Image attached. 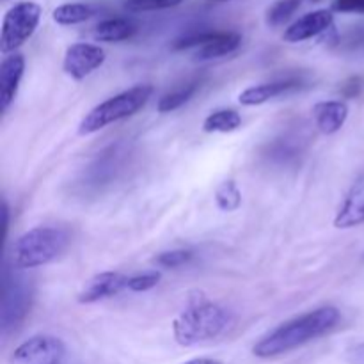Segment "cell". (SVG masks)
<instances>
[{"mask_svg": "<svg viewBox=\"0 0 364 364\" xmlns=\"http://www.w3.org/2000/svg\"><path fill=\"white\" fill-rule=\"evenodd\" d=\"M153 91H155L153 85L139 84L119 92V95L112 96V98L105 100L100 105H96L91 112H87V116L80 121L78 134L91 135L95 132L102 130V128L109 127V124L134 116L148 103Z\"/></svg>", "mask_w": 364, "mask_h": 364, "instance_id": "obj_4", "label": "cell"}, {"mask_svg": "<svg viewBox=\"0 0 364 364\" xmlns=\"http://www.w3.org/2000/svg\"><path fill=\"white\" fill-rule=\"evenodd\" d=\"M231 326L233 315L226 308L199 295L174 318L173 334L181 347H194L217 340L226 334Z\"/></svg>", "mask_w": 364, "mask_h": 364, "instance_id": "obj_2", "label": "cell"}, {"mask_svg": "<svg viewBox=\"0 0 364 364\" xmlns=\"http://www.w3.org/2000/svg\"><path fill=\"white\" fill-rule=\"evenodd\" d=\"M199 85H201V82L192 80V82H188V84L181 85V87H178V89H174V91L164 95L162 98L159 100V103H156V109H159V112L167 114V112H173V110L180 109L181 105H185V103H187L188 100H191L192 96L198 92Z\"/></svg>", "mask_w": 364, "mask_h": 364, "instance_id": "obj_19", "label": "cell"}, {"mask_svg": "<svg viewBox=\"0 0 364 364\" xmlns=\"http://www.w3.org/2000/svg\"><path fill=\"white\" fill-rule=\"evenodd\" d=\"M361 224H364V176L352 185L334 217V226L338 230H350Z\"/></svg>", "mask_w": 364, "mask_h": 364, "instance_id": "obj_13", "label": "cell"}, {"mask_svg": "<svg viewBox=\"0 0 364 364\" xmlns=\"http://www.w3.org/2000/svg\"><path fill=\"white\" fill-rule=\"evenodd\" d=\"M105 63V52L92 43H75L66 50L63 68L75 80H84L85 77L98 70Z\"/></svg>", "mask_w": 364, "mask_h": 364, "instance_id": "obj_9", "label": "cell"}, {"mask_svg": "<svg viewBox=\"0 0 364 364\" xmlns=\"http://www.w3.org/2000/svg\"><path fill=\"white\" fill-rule=\"evenodd\" d=\"M361 89H363L361 78L352 77L350 80H347L343 85H341V95H343L345 98H355V96L361 92Z\"/></svg>", "mask_w": 364, "mask_h": 364, "instance_id": "obj_26", "label": "cell"}, {"mask_svg": "<svg viewBox=\"0 0 364 364\" xmlns=\"http://www.w3.org/2000/svg\"><path fill=\"white\" fill-rule=\"evenodd\" d=\"M301 84L302 82L299 78H283V80L267 82V84H259L242 91L240 96H238V102L245 107L262 105V103H267L269 100L295 91V89L301 87Z\"/></svg>", "mask_w": 364, "mask_h": 364, "instance_id": "obj_14", "label": "cell"}, {"mask_svg": "<svg viewBox=\"0 0 364 364\" xmlns=\"http://www.w3.org/2000/svg\"><path fill=\"white\" fill-rule=\"evenodd\" d=\"M240 127L242 116L233 109L215 110L203 121V132H206V134H230Z\"/></svg>", "mask_w": 364, "mask_h": 364, "instance_id": "obj_17", "label": "cell"}, {"mask_svg": "<svg viewBox=\"0 0 364 364\" xmlns=\"http://www.w3.org/2000/svg\"><path fill=\"white\" fill-rule=\"evenodd\" d=\"M160 281L159 272H148L141 274V276H134L128 279V290L130 291H148L155 288Z\"/></svg>", "mask_w": 364, "mask_h": 364, "instance_id": "obj_24", "label": "cell"}, {"mask_svg": "<svg viewBox=\"0 0 364 364\" xmlns=\"http://www.w3.org/2000/svg\"><path fill=\"white\" fill-rule=\"evenodd\" d=\"M25 73V59L21 53H11L0 64V110L7 112L16 98L21 77Z\"/></svg>", "mask_w": 364, "mask_h": 364, "instance_id": "obj_12", "label": "cell"}, {"mask_svg": "<svg viewBox=\"0 0 364 364\" xmlns=\"http://www.w3.org/2000/svg\"><path fill=\"white\" fill-rule=\"evenodd\" d=\"M181 364H223V363L217 361V359H210V358H196V359H191V361H185Z\"/></svg>", "mask_w": 364, "mask_h": 364, "instance_id": "obj_28", "label": "cell"}, {"mask_svg": "<svg viewBox=\"0 0 364 364\" xmlns=\"http://www.w3.org/2000/svg\"><path fill=\"white\" fill-rule=\"evenodd\" d=\"M333 11H336V13L364 14V0H334Z\"/></svg>", "mask_w": 364, "mask_h": 364, "instance_id": "obj_25", "label": "cell"}, {"mask_svg": "<svg viewBox=\"0 0 364 364\" xmlns=\"http://www.w3.org/2000/svg\"><path fill=\"white\" fill-rule=\"evenodd\" d=\"M31 304V287L25 279L4 281V299H2V331L4 334L16 327L27 315Z\"/></svg>", "mask_w": 364, "mask_h": 364, "instance_id": "obj_8", "label": "cell"}, {"mask_svg": "<svg viewBox=\"0 0 364 364\" xmlns=\"http://www.w3.org/2000/svg\"><path fill=\"white\" fill-rule=\"evenodd\" d=\"M92 14H95V9H92L89 4L70 2L57 6L55 9H53L52 18L53 21L59 25H78L87 21Z\"/></svg>", "mask_w": 364, "mask_h": 364, "instance_id": "obj_18", "label": "cell"}, {"mask_svg": "<svg viewBox=\"0 0 364 364\" xmlns=\"http://www.w3.org/2000/svg\"><path fill=\"white\" fill-rule=\"evenodd\" d=\"M41 20V6L32 0L16 2L6 14L2 21L0 50L2 53H14L25 41L32 38Z\"/></svg>", "mask_w": 364, "mask_h": 364, "instance_id": "obj_5", "label": "cell"}, {"mask_svg": "<svg viewBox=\"0 0 364 364\" xmlns=\"http://www.w3.org/2000/svg\"><path fill=\"white\" fill-rule=\"evenodd\" d=\"M240 45L242 36L238 32H201V34H192L178 39L174 43V50L198 48L194 59L205 63V60L230 55Z\"/></svg>", "mask_w": 364, "mask_h": 364, "instance_id": "obj_6", "label": "cell"}, {"mask_svg": "<svg viewBox=\"0 0 364 364\" xmlns=\"http://www.w3.org/2000/svg\"><path fill=\"white\" fill-rule=\"evenodd\" d=\"M194 258L192 251H185V249H176V251H166L155 256L153 263L160 269H178L181 265H187L191 259Z\"/></svg>", "mask_w": 364, "mask_h": 364, "instance_id": "obj_23", "label": "cell"}, {"mask_svg": "<svg viewBox=\"0 0 364 364\" xmlns=\"http://www.w3.org/2000/svg\"><path fill=\"white\" fill-rule=\"evenodd\" d=\"M334 14L331 9H316L304 14L299 20H295L290 27L284 31L283 39L287 43H301L306 39H311L315 36L322 34L333 25Z\"/></svg>", "mask_w": 364, "mask_h": 364, "instance_id": "obj_10", "label": "cell"}, {"mask_svg": "<svg viewBox=\"0 0 364 364\" xmlns=\"http://www.w3.org/2000/svg\"><path fill=\"white\" fill-rule=\"evenodd\" d=\"M130 277L123 276L119 272H102L87 281L84 290L78 294V302L80 304H95V302L103 301V299L114 297L121 294L127 288Z\"/></svg>", "mask_w": 364, "mask_h": 364, "instance_id": "obj_11", "label": "cell"}, {"mask_svg": "<svg viewBox=\"0 0 364 364\" xmlns=\"http://www.w3.org/2000/svg\"><path fill=\"white\" fill-rule=\"evenodd\" d=\"M210 2H228V0H210Z\"/></svg>", "mask_w": 364, "mask_h": 364, "instance_id": "obj_29", "label": "cell"}, {"mask_svg": "<svg viewBox=\"0 0 364 364\" xmlns=\"http://www.w3.org/2000/svg\"><path fill=\"white\" fill-rule=\"evenodd\" d=\"M313 117L318 130L326 135H333L341 130L348 117L347 103L341 100L333 102H320L313 107Z\"/></svg>", "mask_w": 364, "mask_h": 364, "instance_id": "obj_15", "label": "cell"}, {"mask_svg": "<svg viewBox=\"0 0 364 364\" xmlns=\"http://www.w3.org/2000/svg\"><path fill=\"white\" fill-rule=\"evenodd\" d=\"M341 315L334 306L313 309L301 316L281 323L279 327L263 336L252 348V354L259 359H272L288 354L302 345L326 336L340 323Z\"/></svg>", "mask_w": 364, "mask_h": 364, "instance_id": "obj_1", "label": "cell"}, {"mask_svg": "<svg viewBox=\"0 0 364 364\" xmlns=\"http://www.w3.org/2000/svg\"><path fill=\"white\" fill-rule=\"evenodd\" d=\"M215 203L223 212H235L242 205V192L235 181H224L215 192Z\"/></svg>", "mask_w": 364, "mask_h": 364, "instance_id": "obj_20", "label": "cell"}, {"mask_svg": "<svg viewBox=\"0 0 364 364\" xmlns=\"http://www.w3.org/2000/svg\"><path fill=\"white\" fill-rule=\"evenodd\" d=\"M187 0H127L124 7L132 13H148V11H162L178 7Z\"/></svg>", "mask_w": 364, "mask_h": 364, "instance_id": "obj_22", "label": "cell"}, {"mask_svg": "<svg viewBox=\"0 0 364 364\" xmlns=\"http://www.w3.org/2000/svg\"><path fill=\"white\" fill-rule=\"evenodd\" d=\"M66 345L55 336H34L23 341L11 355L9 364H63Z\"/></svg>", "mask_w": 364, "mask_h": 364, "instance_id": "obj_7", "label": "cell"}, {"mask_svg": "<svg viewBox=\"0 0 364 364\" xmlns=\"http://www.w3.org/2000/svg\"><path fill=\"white\" fill-rule=\"evenodd\" d=\"M68 230L38 226L21 235L13 245V263L18 269H36L55 262L70 245Z\"/></svg>", "mask_w": 364, "mask_h": 364, "instance_id": "obj_3", "label": "cell"}, {"mask_svg": "<svg viewBox=\"0 0 364 364\" xmlns=\"http://www.w3.org/2000/svg\"><path fill=\"white\" fill-rule=\"evenodd\" d=\"M302 0H277L269 11H267V23L270 27H279V25L287 23L295 11L301 7Z\"/></svg>", "mask_w": 364, "mask_h": 364, "instance_id": "obj_21", "label": "cell"}, {"mask_svg": "<svg viewBox=\"0 0 364 364\" xmlns=\"http://www.w3.org/2000/svg\"><path fill=\"white\" fill-rule=\"evenodd\" d=\"M345 359H347L348 364H364V343L354 345V347L348 348Z\"/></svg>", "mask_w": 364, "mask_h": 364, "instance_id": "obj_27", "label": "cell"}, {"mask_svg": "<svg viewBox=\"0 0 364 364\" xmlns=\"http://www.w3.org/2000/svg\"><path fill=\"white\" fill-rule=\"evenodd\" d=\"M137 32V25L124 18H110V20L100 21L92 31L96 41L117 43L130 39Z\"/></svg>", "mask_w": 364, "mask_h": 364, "instance_id": "obj_16", "label": "cell"}]
</instances>
